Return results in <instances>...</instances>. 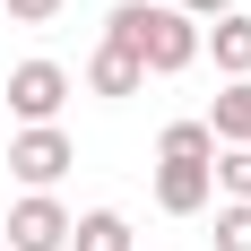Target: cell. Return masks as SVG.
Here are the masks:
<instances>
[{
    "mask_svg": "<svg viewBox=\"0 0 251 251\" xmlns=\"http://www.w3.org/2000/svg\"><path fill=\"white\" fill-rule=\"evenodd\" d=\"M208 139L217 148H251V78H234L226 96L208 104Z\"/></svg>",
    "mask_w": 251,
    "mask_h": 251,
    "instance_id": "cell-8",
    "label": "cell"
},
{
    "mask_svg": "<svg viewBox=\"0 0 251 251\" xmlns=\"http://www.w3.org/2000/svg\"><path fill=\"white\" fill-rule=\"evenodd\" d=\"M104 44L139 52V70H148V78H174V70H191V61H200V26L182 18L174 0H122V9H113V26H104Z\"/></svg>",
    "mask_w": 251,
    "mask_h": 251,
    "instance_id": "cell-1",
    "label": "cell"
},
{
    "mask_svg": "<svg viewBox=\"0 0 251 251\" xmlns=\"http://www.w3.org/2000/svg\"><path fill=\"white\" fill-rule=\"evenodd\" d=\"M200 52H217V70H226V78H251V18L226 9L217 26H200Z\"/></svg>",
    "mask_w": 251,
    "mask_h": 251,
    "instance_id": "cell-6",
    "label": "cell"
},
{
    "mask_svg": "<svg viewBox=\"0 0 251 251\" xmlns=\"http://www.w3.org/2000/svg\"><path fill=\"white\" fill-rule=\"evenodd\" d=\"M9 251H70V208L52 191H26L9 208Z\"/></svg>",
    "mask_w": 251,
    "mask_h": 251,
    "instance_id": "cell-4",
    "label": "cell"
},
{
    "mask_svg": "<svg viewBox=\"0 0 251 251\" xmlns=\"http://www.w3.org/2000/svg\"><path fill=\"white\" fill-rule=\"evenodd\" d=\"M156 156H165V165H208L217 139H208V122H174L165 139H156Z\"/></svg>",
    "mask_w": 251,
    "mask_h": 251,
    "instance_id": "cell-10",
    "label": "cell"
},
{
    "mask_svg": "<svg viewBox=\"0 0 251 251\" xmlns=\"http://www.w3.org/2000/svg\"><path fill=\"white\" fill-rule=\"evenodd\" d=\"M0 9H9L18 26H52V18H61V0H0Z\"/></svg>",
    "mask_w": 251,
    "mask_h": 251,
    "instance_id": "cell-13",
    "label": "cell"
},
{
    "mask_svg": "<svg viewBox=\"0 0 251 251\" xmlns=\"http://www.w3.org/2000/svg\"><path fill=\"white\" fill-rule=\"evenodd\" d=\"M70 251H130V217H122V208H87V217H70Z\"/></svg>",
    "mask_w": 251,
    "mask_h": 251,
    "instance_id": "cell-9",
    "label": "cell"
},
{
    "mask_svg": "<svg viewBox=\"0 0 251 251\" xmlns=\"http://www.w3.org/2000/svg\"><path fill=\"white\" fill-rule=\"evenodd\" d=\"M217 251H251V200H226V208H217Z\"/></svg>",
    "mask_w": 251,
    "mask_h": 251,
    "instance_id": "cell-12",
    "label": "cell"
},
{
    "mask_svg": "<svg viewBox=\"0 0 251 251\" xmlns=\"http://www.w3.org/2000/svg\"><path fill=\"white\" fill-rule=\"evenodd\" d=\"M70 165H78V148H70V130H61V122H35V130L9 139V174H18L26 191H52Z\"/></svg>",
    "mask_w": 251,
    "mask_h": 251,
    "instance_id": "cell-2",
    "label": "cell"
},
{
    "mask_svg": "<svg viewBox=\"0 0 251 251\" xmlns=\"http://www.w3.org/2000/svg\"><path fill=\"white\" fill-rule=\"evenodd\" d=\"M61 104H70V70H61V61H18V70H9V113H18L26 130L52 122Z\"/></svg>",
    "mask_w": 251,
    "mask_h": 251,
    "instance_id": "cell-3",
    "label": "cell"
},
{
    "mask_svg": "<svg viewBox=\"0 0 251 251\" xmlns=\"http://www.w3.org/2000/svg\"><path fill=\"white\" fill-rule=\"evenodd\" d=\"M174 9H182V18H191V26H208V18H226L234 0H174Z\"/></svg>",
    "mask_w": 251,
    "mask_h": 251,
    "instance_id": "cell-14",
    "label": "cell"
},
{
    "mask_svg": "<svg viewBox=\"0 0 251 251\" xmlns=\"http://www.w3.org/2000/svg\"><path fill=\"white\" fill-rule=\"evenodd\" d=\"M87 87H96V96H139V87H148V70H139V52L96 44V61H87Z\"/></svg>",
    "mask_w": 251,
    "mask_h": 251,
    "instance_id": "cell-7",
    "label": "cell"
},
{
    "mask_svg": "<svg viewBox=\"0 0 251 251\" xmlns=\"http://www.w3.org/2000/svg\"><path fill=\"white\" fill-rule=\"evenodd\" d=\"M208 182H226V200H251V148H217L208 156Z\"/></svg>",
    "mask_w": 251,
    "mask_h": 251,
    "instance_id": "cell-11",
    "label": "cell"
},
{
    "mask_svg": "<svg viewBox=\"0 0 251 251\" xmlns=\"http://www.w3.org/2000/svg\"><path fill=\"white\" fill-rule=\"evenodd\" d=\"M208 191H217L208 165H156V208H165V217H200Z\"/></svg>",
    "mask_w": 251,
    "mask_h": 251,
    "instance_id": "cell-5",
    "label": "cell"
},
{
    "mask_svg": "<svg viewBox=\"0 0 251 251\" xmlns=\"http://www.w3.org/2000/svg\"><path fill=\"white\" fill-rule=\"evenodd\" d=\"M0 251H9V243H0Z\"/></svg>",
    "mask_w": 251,
    "mask_h": 251,
    "instance_id": "cell-15",
    "label": "cell"
}]
</instances>
